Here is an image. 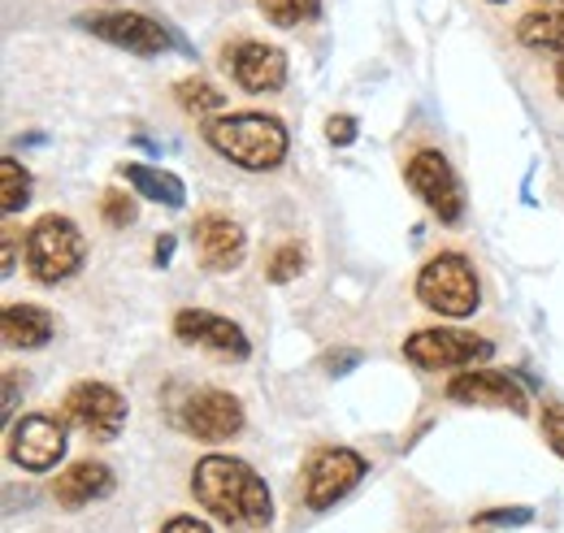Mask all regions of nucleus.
<instances>
[{
  "label": "nucleus",
  "instance_id": "1",
  "mask_svg": "<svg viewBox=\"0 0 564 533\" xmlns=\"http://www.w3.org/2000/svg\"><path fill=\"white\" fill-rule=\"evenodd\" d=\"M192 499L226 530L261 533L274 525V494L248 460L205 456L192 468Z\"/></svg>",
  "mask_w": 564,
  "mask_h": 533
},
{
  "label": "nucleus",
  "instance_id": "2",
  "mask_svg": "<svg viewBox=\"0 0 564 533\" xmlns=\"http://www.w3.org/2000/svg\"><path fill=\"white\" fill-rule=\"evenodd\" d=\"M200 134L221 161H230L235 170H248V174H274L291 152V134L282 127V118L261 113V109L217 113L200 127Z\"/></svg>",
  "mask_w": 564,
  "mask_h": 533
},
{
  "label": "nucleus",
  "instance_id": "3",
  "mask_svg": "<svg viewBox=\"0 0 564 533\" xmlns=\"http://www.w3.org/2000/svg\"><path fill=\"white\" fill-rule=\"evenodd\" d=\"M413 291H417L422 308H430L434 317L465 322V317H474L482 308V273L469 261V252H456V248L434 252L417 269Z\"/></svg>",
  "mask_w": 564,
  "mask_h": 533
},
{
  "label": "nucleus",
  "instance_id": "4",
  "mask_svg": "<svg viewBox=\"0 0 564 533\" xmlns=\"http://www.w3.org/2000/svg\"><path fill=\"white\" fill-rule=\"evenodd\" d=\"M83 265H87V239H83L74 217L44 213V217L31 221V230H26V273L40 286L70 282Z\"/></svg>",
  "mask_w": 564,
  "mask_h": 533
},
{
  "label": "nucleus",
  "instance_id": "5",
  "mask_svg": "<svg viewBox=\"0 0 564 533\" xmlns=\"http://www.w3.org/2000/svg\"><path fill=\"white\" fill-rule=\"evenodd\" d=\"M404 183L417 200L430 208V217H438V226H465V187H460V174L452 170V161L438 152V148H413L409 161H404Z\"/></svg>",
  "mask_w": 564,
  "mask_h": 533
},
{
  "label": "nucleus",
  "instance_id": "6",
  "mask_svg": "<svg viewBox=\"0 0 564 533\" xmlns=\"http://www.w3.org/2000/svg\"><path fill=\"white\" fill-rule=\"evenodd\" d=\"M491 338L474 330H452V326H425L404 338V360H413L425 373H465V369H482V360H491Z\"/></svg>",
  "mask_w": 564,
  "mask_h": 533
},
{
  "label": "nucleus",
  "instance_id": "7",
  "mask_svg": "<svg viewBox=\"0 0 564 533\" xmlns=\"http://www.w3.org/2000/svg\"><path fill=\"white\" fill-rule=\"evenodd\" d=\"M221 74L248 91V96H274L286 87V74H291V62L279 44L270 40H252V35H239L221 48Z\"/></svg>",
  "mask_w": 564,
  "mask_h": 533
},
{
  "label": "nucleus",
  "instance_id": "8",
  "mask_svg": "<svg viewBox=\"0 0 564 533\" xmlns=\"http://www.w3.org/2000/svg\"><path fill=\"white\" fill-rule=\"evenodd\" d=\"M174 421L196 443H230L248 429V412H243L239 395H230L221 387H196L187 400L178 403Z\"/></svg>",
  "mask_w": 564,
  "mask_h": 533
},
{
  "label": "nucleus",
  "instance_id": "9",
  "mask_svg": "<svg viewBox=\"0 0 564 533\" xmlns=\"http://www.w3.org/2000/svg\"><path fill=\"white\" fill-rule=\"evenodd\" d=\"M365 472H369V460L352 447H317L308 456V465H304V477H300L304 503L313 512L335 508L344 494H352L356 486L365 481Z\"/></svg>",
  "mask_w": 564,
  "mask_h": 533
},
{
  "label": "nucleus",
  "instance_id": "10",
  "mask_svg": "<svg viewBox=\"0 0 564 533\" xmlns=\"http://www.w3.org/2000/svg\"><path fill=\"white\" fill-rule=\"evenodd\" d=\"M62 421L78 425L91 443H113L127 425V395L109 382H74L62 400Z\"/></svg>",
  "mask_w": 564,
  "mask_h": 533
},
{
  "label": "nucleus",
  "instance_id": "11",
  "mask_svg": "<svg viewBox=\"0 0 564 533\" xmlns=\"http://www.w3.org/2000/svg\"><path fill=\"white\" fill-rule=\"evenodd\" d=\"M4 452L22 472H53L66 456V421L48 412H26L9 425Z\"/></svg>",
  "mask_w": 564,
  "mask_h": 533
},
{
  "label": "nucleus",
  "instance_id": "12",
  "mask_svg": "<svg viewBox=\"0 0 564 533\" xmlns=\"http://www.w3.org/2000/svg\"><path fill=\"white\" fill-rule=\"evenodd\" d=\"M78 26L91 31L96 40L127 48V53H140V57H156L170 48V31L140 9H96V13H83Z\"/></svg>",
  "mask_w": 564,
  "mask_h": 533
},
{
  "label": "nucleus",
  "instance_id": "13",
  "mask_svg": "<svg viewBox=\"0 0 564 533\" xmlns=\"http://www.w3.org/2000/svg\"><path fill=\"white\" fill-rule=\"evenodd\" d=\"M170 326H174V338L187 342V347H200V351L226 356V360H248L252 356V338L243 334V326L213 313V308H178Z\"/></svg>",
  "mask_w": 564,
  "mask_h": 533
},
{
  "label": "nucleus",
  "instance_id": "14",
  "mask_svg": "<svg viewBox=\"0 0 564 533\" xmlns=\"http://www.w3.org/2000/svg\"><path fill=\"white\" fill-rule=\"evenodd\" d=\"M443 395L452 403H465V407H499V412H512V416H525L530 412V395L521 391L517 378H508L503 369H465V373H452Z\"/></svg>",
  "mask_w": 564,
  "mask_h": 533
},
{
  "label": "nucleus",
  "instance_id": "15",
  "mask_svg": "<svg viewBox=\"0 0 564 533\" xmlns=\"http://www.w3.org/2000/svg\"><path fill=\"white\" fill-rule=\"evenodd\" d=\"M192 248H196V261L209 273H230V269L243 265L248 257V230L221 213V208H209L192 221Z\"/></svg>",
  "mask_w": 564,
  "mask_h": 533
},
{
  "label": "nucleus",
  "instance_id": "16",
  "mask_svg": "<svg viewBox=\"0 0 564 533\" xmlns=\"http://www.w3.org/2000/svg\"><path fill=\"white\" fill-rule=\"evenodd\" d=\"M113 486H118L113 468L105 465V460L83 456V460H70V465L57 472V481H53V503L66 508V512H78V508H87V503L109 499Z\"/></svg>",
  "mask_w": 564,
  "mask_h": 533
},
{
  "label": "nucleus",
  "instance_id": "17",
  "mask_svg": "<svg viewBox=\"0 0 564 533\" xmlns=\"http://www.w3.org/2000/svg\"><path fill=\"white\" fill-rule=\"evenodd\" d=\"M517 44L530 53H547V57H564V0H534L517 26H512Z\"/></svg>",
  "mask_w": 564,
  "mask_h": 533
},
{
  "label": "nucleus",
  "instance_id": "18",
  "mask_svg": "<svg viewBox=\"0 0 564 533\" xmlns=\"http://www.w3.org/2000/svg\"><path fill=\"white\" fill-rule=\"evenodd\" d=\"M57 334V317L40 304H4L0 313V338L9 351H35L48 347Z\"/></svg>",
  "mask_w": 564,
  "mask_h": 533
},
{
  "label": "nucleus",
  "instance_id": "19",
  "mask_svg": "<svg viewBox=\"0 0 564 533\" xmlns=\"http://www.w3.org/2000/svg\"><path fill=\"white\" fill-rule=\"evenodd\" d=\"M122 178L140 192L143 200L165 204V208H183V204H187V187H183V178H174V174H165V170H156V165L122 161Z\"/></svg>",
  "mask_w": 564,
  "mask_h": 533
},
{
  "label": "nucleus",
  "instance_id": "20",
  "mask_svg": "<svg viewBox=\"0 0 564 533\" xmlns=\"http://www.w3.org/2000/svg\"><path fill=\"white\" fill-rule=\"evenodd\" d=\"M174 100H178V109L183 113H192V118H217V113H226V91L209 83L205 74H192V78H178L174 83Z\"/></svg>",
  "mask_w": 564,
  "mask_h": 533
},
{
  "label": "nucleus",
  "instance_id": "21",
  "mask_svg": "<svg viewBox=\"0 0 564 533\" xmlns=\"http://www.w3.org/2000/svg\"><path fill=\"white\" fill-rule=\"evenodd\" d=\"M257 9L279 31H300L322 18V0H257Z\"/></svg>",
  "mask_w": 564,
  "mask_h": 533
},
{
  "label": "nucleus",
  "instance_id": "22",
  "mask_svg": "<svg viewBox=\"0 0 564 533\" xmlns=\"http://www.w3.org/2000/svg\"><path fill=\"white\" fill-rule=\"evenodd\" d=\"M26 204H31V174H26V165L18 156H4L0 161V208L13 217Z\"/></svg>",
  "mask_w": 564,
  "mask_h": 533
},
{
  "label": "nucleus",
  "instance_id": "23",
  "mask_svg": "<svg viewBox=\"0 0 564 533\" xmlns=\"http://www.w3.org/2000/svg\"><path fill=\"white\" fill-rule=\"evenodd\" d=\"M308 265V257H304V243H279L274 252H270V261H265V278L274 282V286H286V282H295L300 273Z\"/></svg>",
  "mask_w": 564,
  "mask_h": 533
},
{
  "label": "nucleus",
  "instance_id": "24",
  "mask_svg": "<svg viewBox=\"0 0 564 533\" xmlns=\"http://www.w3.org/2000/svg\"><path fill=\"white\" fill-rule=\"evenodd\" d=\"M100 221H105L109 230L135 226V200H131L122 187H105V192H100Z\"/></svg>",
  "mask_w": 564,
  "mask_h": 533
},
{
  "label": "nucleus",
  "instance_id": "25",
  "mask_svg": "<svg viewBox=\"0 0 564 533\" xmlns=\"http://www.w3.org/2000/svg\"><path fill=\"white\" fill-rule=\"evenodd\" d=\"M539 429H543L547 447L564 460V407L561 403H543V407H539Z\"/></svg>",
  "mask_w": 564,
  "mask_h": 533
},
{
  "label": "nucleus",
  "instance_id": "26",
  "mask_svg": "<svg viewBox=\"0 0 564 533\" xmlns=\"http://www.w3.org/2000/svg\"><path fill=\"white\" fill-rule=\"evenodd\" d=\"M534 512L530 508H487L478 512V525H530Z\"/></svg>",
  "mask_w": 564,
  "mask_h": 533
},
{
  "label": "nucleus",
  "instance_id": "27",
  "mask_svg": "<svg viewBox=\"0 0 564 533\" xmlns=\"http://www.w3.org/2000/svg\"><path fill=\"white\" fill-rule=\"evenodd\" d=\"M326 139H330L335 148H352L356 143V118L352 113H335V118L326 122Z\"/></svg>",
  "mask_w": 564,
  "mask_h": 533
},
{
  "label": "nucleus",
  "instance_id": "28",
  "mask_svg": "<svg viewBox=\"0 0 564 533\" xmlns=\"http://www.w3.org/2000/svg\"><path fill=\"white\" fill-rule=\"evenodd\" d=\"M161 533H213L205 521H196V516H187V512H178V516H170L165 525H161Z\"/></svg>",
  "mask_w": 564,
  "mask_h": 533
},
{
  "label": "nucleus",
  "instance_id": "29",
  "mask_svg": "<svg viewBox=\"0 0 564 533\" xmlns=\"http://www.w3.org/2000/svg\"><path fill=\"white\" fill-rule=\"evenodd\" d=\"M13 265H18V239H13V230H4V261H0V273L9 278Z\"/></svg>",
  "mask_w": 564,
  "mask_h": 533
},
{
  "label": "nucleus",
  "instance_id": "30",
  "mask_svg": "<svg viewBox=\"0 0 564 533\" xmlns=\"http://www.w3.org/2000/svg\"><path fill=\"white\" fill-rule=\"evenodd\" d=\"M152 252H156V265H165V261H170V252H174V235H161Z\"/></svg>",
  "mask_w": 564,
  "mask_h": 533
},
{
  "label": "nucleus",
  "instance_id": "31",
  "mask_svg": "<svg viewBox=\"0 0 564 533\" xmlns=\"http://www.w3.org/2000/svg\"><path fill=\"white\" fill-rule=\"evenodd\" d=\"M552 87H556V96L564 100V57L556 62V69H552Z\"/></svg>",
  "mask_w": 564,
  "mask_h": 533
},
{
  "label": "nucleus",
  "instance_id": "32",
  "mask_svg": "<svg viewBox=\"0 0 564 533\" xmlns=\"http://www.w3.org/2000/svg\"><path fill=\"white\" fill-rule=\"evenodd\" d=\"M491 4H512V0H491Z\"/></svg>",
  "mask_w": 564,
  "mask_h": 533
}]
</instances>
